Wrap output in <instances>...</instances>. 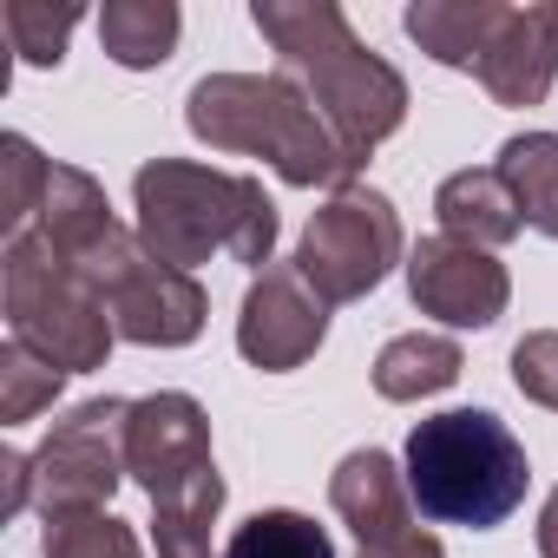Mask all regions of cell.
Here are the masks:
<instances>
[{"label": "cell", "mask_w": 558, "mask_h": 558, "mask_svg": "<svg viewBox=\"0 0 558 558\" xmlns=\"http://www.w3.org/2000/svg\"><path fill=\"white\" fill-rule=\"evenodd\" d=\"M40 551L47 558H138V532L112 512H73V519H47Z\"/></svg>", "instance_id": "obj_25"}, {"label": "cell", "mask_w": 558, "mask_h": 558, "mask_svg": "<svg viewBox=\"0 0 558 558\" xmlns=\"http://www.w3.org/2000/svg\"><path fill=\"white\" fill-rule=\"evenodd\" d=\"M132 210H138V243L171 269H197L210 256H230L256 276L269 269L276 204L263 178H236L191 158H151L132 178Z\"/></svg>", "instance_id": "obj_3"}, {"label": "cell", "mask_w": 558, "mask_h": 558, "mask_svg": "<svg viewBox=\"0 0 558 558\" xmlns=\"http://www.w3.org/2000/svg\"><path fill=\"white\" fill-rule=\"evenodd\" d=\"M217 512H223V480L204 486V493H191V499L151 506V545H158V558H217V551H210Z\"/></svg>", "instance_id": "obj_24"}, {"label": "cell", "mask_w": 558, "mask_h": 558, "mask_svg": "<svg viewBox=\"0 0 558 558\" xmlns=\"http://www.w3.org/2000/svg\"><path fill=\"white\" fill-rule=\"evenodd\" d=\"M408 296L421 316L447 323V329H493L512 303V276L493 250L453 243V236H421L408 250Z\"/></svg>", "instance_id": "obj_11"}, {"label": "cell", "mask_w": 558, "mask_h": 558, "mask_svg": "<svg viewBox=\"0 0 558 558\" xmlns=\"http://www.w3.org/2000/svg\"><path fill=\"white\" fill-rule=\"evenodd\" d=\"M47 178H53V158H40L34 138H21V132L0 138V236H8V243L21 230H34L40 197H47Z\"/></svg>", "instance_id": "obj_21"}, {"label": "cell", "mask_w": 558, "mask_h": 558, "mask_svg": "<svg viewBox=\"0 0 558 558\" xmlns=\"http://www.w3.org/2000/svg\"><path fill=\"white\" fill-rule=\"evenodd\" d=\"M34 230H40L66 263H86V256L119 230V217H112V197H106V184H99L93 171H80V165H53Z\"/></svg>", "instance_id": "obj_16"}, {"label": "cell", "mask_w": 558, "mask_h": 558, "mask_svg": "<svg viewBox=\"0 0 558 558\" xmlns=\"http://www.w3.org/2000/svg\"><path fill=\"white\" fill-rule=\"evenodd\" d=\"M525 217V230L551 236L558 243V132H519L499 145V165H493Z\"/></svg>", "instance_id": "obj_19"}, {"label": "cell", "mask_w": 558, "mask_h": 558, "mask_svg": "<svg viewBox=\"0 0 558 558\" xmlns=\"http://www.w3.org/2000/svg\"><path fill=\"white\" fill-rule=\"evenodd\" d=\"M0 480H8V493H0V512H27L34 506V453H0Z\"/></svg>", "instance_id": "obj_27"}, {"label": "cell", "mask_w": 558, "mask_h": 558, "mask_svg": "<svg viewBox=\"0 0 558 558\" xmlns=\"http://www.w3.org/2000/svg\"><path fill=\"white\" fill-rule=\"evenodd\" d=\"M506 0H414L401 14L408 40L434 60V66H453V73H473L486 60V47L499 40L506 27Z\"/></svg>", "instance_id": "obj_14"}, {"label": "cell", "mask_w": 558, "mask_h": 558, "mask_svg": "<svg viewBox=\"0 0 558 558\" xmlns=\"http://www.w3.org/2000/svg\"><path fill=\"white\" fill-rule=\"evenodd\" d=\"M329 336V303L303 283L296 263H269L256 283L243 290L236 310V355L263 375H290L303 368Z\"/></svg>", "instance_id": "obj_10"}, {"label": "cell", "mask_w": 558, "mask_h": 558, "mask_svg": "<svg viewBox=\"0 0 558 558\" xmlns=\"http://www.w3.org/2000/svg\"><path fill=\"white\" fill-rule=\"evenodd\" d=\"M86 283L99 290V303L112 310V329L119 342L132 349H191L204 336V316H210V296L191 269H171L158 263L138 230H112L86 263H73Z\"/></svg>", "instance_id": "obj_6"}, {"label": "cell", "mask_w": 558, "mask_h": 558, "mask_svg": "<svg viewBox=\"0 0 558 558\" xmlns=\"http://www.w3.org/2000/svg\"><path fill=\"white\" fill-rule=\"evenodd\" d=\"M125 473L145 486L151 506L165 499H191L204 486H217V460H210V414L178 395V388H158L145 401H132V421H125Z\"/></svg>", "instance_id": "obj_9"}, {"label": "cell", "mask_w": 558, "mask_h": 558, "mask_svg": "<svg viewBox=\"0 0 558 558\" xmlns=\"http://www.w3.org/2000/svg\"><path fill=\"white\" fill-rule=\"evenodd\" d=\"M434 217H440V236H453V243H473V250H506L519 230H525V217H519V204H512V191H506V178L486 165V171H453V178H440V191H434Z\"/></svg>", "instance_id": "obj_15"}, {"label": "cell", "mask_w": 558, "mask_h": 558, "mask_svg": "<svg viewBox=\"0 0 558 558\" xmlns=\"http://www.w3.org/2000/svg\"><path fill=\"white\" fill-rule=\"evenodd\" d=\"M466 375V355L453 336H434V329H414V336H395L381 355H375V395L381 401H427L440 388H453Z\"/></svg>", "instance_id": "obj_17"}, {"label": "cell", "mask_w": 558, "mask_h": 558, "mask_svg": "<svg viewBox=\"0 0 558 558\" xmlns=\"http://www.w3.org/2000/svg\"><path fill=\"white\" fill-rule=\"evenodd\" d=\"M0 296H8V336L21 349L47 355L66 375L106 368V355L119 342L112 310L40 230H21L8 243V256H0Z\"/></svg>", "instance_id": "obj_5"}, {"label": "cell", "mask_w": 558, "mask_h": 558, "mask_svg": "<svg viewBox=\"0 0 558 558\" xmlns=\"http://www.w3.org/2000/svg\"><path fill=\"white\" fill-rule=\"evenodd\" d=\"M355 558H447V545L427 532V525H414V532H401V538H381V545H362Z\"/></svg>", "instance_id": "obj_28"}, {"label": "cell", "mask_w": 558, "mask_h": 558, "mask_svg": "<svg viewBox=\"0 0 558 558\" xmlns=\"http://www.w3.org/2000/svg\"><path fill=\"white\" fill-rule=\"evenodd\" d=\"M0 27H8V47L21 53V66H60L66 60V40L80 27V8L73 0H8L0 8Z\"/></svg>", "instance_id": "obj_22"}, {"label": "cell", "mask_w": 558, "mask_h": 558, "mask_svg": "<svg viewBox=\"0 0 558 558\" xmlns=\"http://www.w3.org/2000/svg\"><path fill=\"white\" fill-rule=\"evenodd\" d=\"M493 106H538L558 80V0H525L506 14L499 40L473 66Z\"/></svg>", "instance_id": "obj_12"}, {"label": "cell", "mask_w": 558, "mask_h": 558, "mask_svg": "<svg viewBox=\"0 0 558 558\" xmlns=\"http://www.w3.org/2000/svg\"><path fill=\"white\" fill-rule=\"evenodd\" d=\"M223 558H336V545H329V532H323L310 512L276 506V512H250V519L230 532Z\"/></svg>", "instance_id": "obj_20"}, {"label": "cell", "mask_w": 558, "mask_h": 558, "mask_svg": "<svg viewBox=\"0 0 558 558\" xmlns=\"http://www.w3.org/2000/svg\"><path fill=\"white\" fill-rule=\"evenodd\" d=\"M408 256V236H401V210L355 184V191H336L310 223H303V243H296V269L303 283L342 310V303H362L388 283V269Z\"/></svg>", "instance_id": "obj_7"}, {"label": "cell", "mask_w": 558, "mask_h": 558, "mask_svg": "<svg viewBox=\"0 0 558 558\" xmlns=\"http://www.w3.org/2000/svg\"><path fill=\"white\" fill-rule=\"evenodd\" d=\"M538 558H558V486L538 506Z\"/></svg>", "instance_id": "obj_29"}, {"label": "cell", "mask_w": 558, "mask_h": 558, "mask_svg": "<svg viewBox=\"0 0 558 558\" xmlns=\"http://www.w3.org/2000/svg\"><path fill=\"white\" fill-rule=\"evenodd\" d=\"M250 21L276 47V73L336 125L342 145H355L368 158L381 138L401 132L408 80L375 47L355 40V27L336 0H256Z\"/></svg>", "instance_id": "obj_1"}, {"label": "cell", "mask_w": 558, "mask_h": 558, "mask_svg": "<svg viewBox=\"0 0 558 558\" xmlns=\"http://www.w3.org/2000/svg\"><path fill=\"white\" fill-rule=\"evenodd\" d=\"M408 493L421 506V519L434 525H466V532H493L525 506L532 466L525 447L512 440V427L493 408H447L414 421L408 434Z\"/></svg>", "instance_id": "obj_4"}, {"label": "cell", "mask_w": 558, "mask_h": 558, "mask_svg": "<svg viewBox=\"0 0 558 558\" xmlns=\"http://www.w3.org/2000/svg\"><path fill=\"white\" fill-rule=\"evenodd\" d=\"M512 388H519L532 408H551V414H558V329L519 336V349H512Z\"/></svg>", "instance_id": "obj_26"}, {"label": "cell", "mask_w": 558, "mask_h": 558, "mask_svg": "<svg viewBox=\"0 0 558 558\" xmlns=\"http://www.w3.org/2000/svg\"><path fill=\"white\" fill-rule=\"evenodd\" d=\"M184 14L178 0H106L99 8V47L125 66V73H151L178 53Z\"/></svg>", "instance_id": "obj_18"}, {"label": "cell", "mask_w": 558, "mask_h": 558, "mask_svg": "<svg viewBox=\"0 0 558 558\" xmlns=\"http://www.w3.org/2000/svg\"><path fill=\"white\" fill-rule=\"evenodd\" d=\"M329 506L355 532V545H381V538H401V532L421 525V506L408 493V473L381 447H355L329 473Z\"/></svg>", "instance_id": "obj_13"}, {"label": "cell", "mask_w": 558, "mask_h": 558, "mask_svg": "<svg viewBox=\"0 0 558 558\" xmlns=\"http://www.w3.org/2000/svg\"><path fill=\"white\" fill-rule=\"evenodd\" d=\"M125 421L132 401L99 395L80 401L66 421H53V434L34 447V506L40 519H73V512H106L125 473Z\"/></svg>", "instance_id": "obj_8"}, {"label": "cell", "mask_w": 558, "mask_h": 558, "mask_svg": "<svg viewBox=\"0 0 558 558\" xmlns=\"http://www.w3.org/2000/svg\"><path fill=\"white\" fill-rule=\"evenodd\" d=\"M60 388H66V368H53L47 355L21 349V342L8 336V349H0V421H8V427L34 421L40 408L60 401Z\"/></svg>", "instance_id": "obj_23"}, {"label": "cell", "mask_w": 558, "mask_h": 558, "mask_svg": "<svg viewBox=\"0 0 558 558\" xmlns=\"http://www.w3.org/2000/svg\"><path fill=\"white\" fill-rule=\"evenodd\" d=\"M184 125L210 151L263 158L296 191H355L362 151L336 138V125L283 80V73H204L184 93Z\"/></svg>", "instance_id": "obj_2"}]
</instances>
